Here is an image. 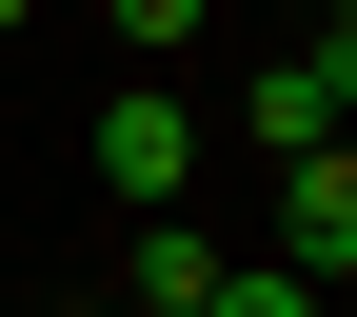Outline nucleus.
<instances>
[{
  "label": "nucleus",
  "instance_id": "nucleus-9",
  "mask_svg": "<svg viewBox=\"0 0 357 317\" xmlns=\"http://www.w3.org/2000/svg\"><path fill=\"white\" fill-rule=\"evenodd\" d=\"M337 20H357V0H337Z\"/></svg>",
  "mask_w": 357,
  "mask_h": 317
},
{
  "label": "nucleus",
  "instance_id": "nucleus-4",
  "mask_svg": "<svg viewBox=\"0 0 357 317\" xmlns=\"http://www.w3.org/2000/svg\"><path fill=\"white\" fill-rule=\"evenodd\" d=\"M218 297V238H199V218H139V317H199Z\"/></svg>",
  "mask_w": 357,
  "mask_h": 317
},
{
  "label": "nucleus",
  "instance_id": "nucleus-1",
  "mask_svg": "<svg viewBox=\"0 0 357 317\" xmlns=\"http://www.w3.org/2000/svg\"><path fill=\"white\" fill-rule=\"evenodd\" d=\"M278 278H357V139H318V159H278Z\"/></svg>",
  "mask_w": 357,
  "mask_h": 317
},
{
  "label": "nucleus",
  "instance_id": "nucleus-2",
  "mask_svg": "<svg viewBox=\"0 0 357 317\" xmlns=\"http://www.w3.org/2000/svg\"><path fill=\"white\" fill-rule=\"evenodd\" d=\"M100 178H119L139 218H178V178H199V119H178L159 79H139V100H100Z\"/></svg>",
  "mask_w": 357,
  "mask_h": 317
},
{
  "label": "nucleus",
  "instance_id": "nucleus-5",
  "mask_svg": "<svg viewBox=\"0 0 357 317\" xmlns=\"http://www.w3.org/2000/svg\"><path fill=\"white\" fill-rule=\"evenodd\" d=\"M199 317H318V278H278V258H258V278H218Z\"/></svg>",
  "mask_w": 357,
  "mask_h": 317
},
{
  "label": "nucleus",
  "instance_id": "nucleus-3",
  "mask_svg": "<svg viewBox=\"0 0 357 317\" xmlns=\"http://www.w3.org/2000/svg\"><path fill=\"white\" fill-rule=\"evenodd\" d=\"M238 119H258V159H318V139H337V79H318V60H258Z\"/></svg>",
  "mask_w": 357,
  "mask_h": 317
},
{
  "label": "nucleus",
  "instance_id": "nucleus-8",
  "mask_svg": "<svg viewBox=\"0 0 357 317\" xmlns=\"http://www.w3.org/2000/svg\"><path fill=\"white\" fill-rule=\"evenodd\" d=\"M20 20H40V0H0V40H20Z\"/></svg>",
  "mask_w": 357,
  "mask_h": 317
},
{
  "label": "nucleus",
  "instance_id": "nucleus-7",
  "mask_svg": "<svg viewBox=\"0 0 357 317\" xmlns=\"http://www.w3.org/2000/svg\"><path fill=\"white\" fill-rule=\"evenodd\" d=\"M318 79H337V119H357V20H337V40H318Z\"/></svg>",
  "mask_w": 357,
  "mask_h": 317
},
{
  "label": "nucleus",
  "instance_id": "nucleus-6",
  "mask_svg": "<svg viewBox=\"0 0 357 317\" xmlns=\"http://www.w3.org/2000/svg\"><path fill=\"white\" fill-rule=\"evenodd\" d=\"M119 40H139V60H178V40H199V0H119Z\"/></svg>",
  "mask_w": 357,
  "mask_h": 317
}]
</instances>
